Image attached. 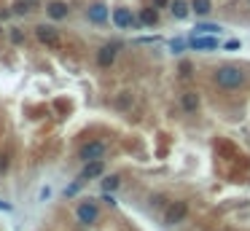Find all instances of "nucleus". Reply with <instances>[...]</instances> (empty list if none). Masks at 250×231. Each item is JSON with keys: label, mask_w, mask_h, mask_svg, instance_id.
Listing matches in <instances>:
<instances>
[{"label": "nucleus", "mask_w": 250, "mask_h": 231, "mask_svg": "<svg viewBox=\"0 0 250 231\" xmlns=\"http://www.w3.org/2000/svg\"><path fill=\"white\" fill-rule=\"evenodd\" d=\"M0 33H3V27H0Z\"/></svg>", "instance_id": "nucleus-24"}, {"label": "nucleus", "mask_w": 250, "mask_h": 231, "mask_svg": "<svg viewBox=\"0 0 250 231\" xmlns=\"http://www.w3.org/2000/svg\"><path fill=\"white\" fill-rule=\"evenodd\" d=\"M83 183H86V180H83V178H78L76 183H73V185H70L67 191H65V197H76L78 191H81V185H83Z\"/></svg>", "instance_id": "nucleus-18"}, {"label": "nucleus", "mask_w": 250, "mask_h": 231, "mask_svg": "<svg viewBox=\"0 0 250 231\" xmlns=\"http://www.w3.org/2000/svg\"><path fill=\"white\" fill-rule=\"evenodd\" d=\"M188 46H194V49H216L218 46V41L216 38H191V41H188Z\"/></svg>", "instance_id": "nucleus-14"}, {"label": "nucleus", "mask_w": 250, "mask_h": 231, "mask_svg": "<svg viewBox=\"0 0 250 231\" xmlns=\"http://www.w3.org/2000/svg\"><path fill=\"white\" fill-rule=\"evenodd\" d=\"M191 62H181V75H183V78H188V75H191Z\"/></svg>", "instance_id": "nucleus-19"}, {"label": "nucleus", "mask_w": 250, "mask_h": 231, "mask_svg": "<svg viewBox=\"0 0 250 231\" xmlns=\"http://www.w3.org/2000/svg\"><path fill=\"white\" fill-rule=\"evenodd\" d=\"M194 33H221V27L218 24H210V22H202V24H197Z\"/></svg>", "instance_id": "nucleus-17"}, {"label": "nucleus", "mask_w": 250, "mask_h": 231, "mask_svg": "<svg viewBox=\"0 0 250 231\" xmlns=\"http://www.w3.org/2000/svg\"><path fill=\"white\" fill-rule=\"evenodd\" d=\"M8 169V156H0V172H6Z\"/></svg>", "instance_id": "nucleus-21"}, {"label": "nucleus", "mask_w": 250, "mask_h": 231, "mask_svg": "<svg viewBox=\"0 0 250 231\" xmlns=\"http://www.w3.org/2000/svg\"><path fill=\"white\" fill-rule=\"evenodd\" d=\"M169 0H153V8H167Z\"/></svg>", "instance_id": "nucleus-20"}, {"label": "nucleus", "mask_w": 250, "mask_h": 231, "mask_svg": "<svg viewBox=\"0 0 250 231\" xmlns=\"http://www.w3.org/2000/svg\"><path fill=\"white\" fill-rule=\"evenodd\" d=\"M140 24H146V27L159 24V8H143L140 11Z\"/></svg>", "instance_id": "nucleus-12"}, {"label": "nucleus", "mask_w": 250, "mask_h": 231, "mask_svg": "<svg viewBox=\"0 0 250 231\" xmlns=\"http://www.w3.org/2000/svg\"><path fill=\"white\" fill-rule=\"evenodd\" d=\"M245 81H248V75H245V70L239 67V65H221V67L216 70V83L221 89H226V92L239 89Z\"/></svg>", "instance_id": "nucleus-1"}, {"label": "nucleus", "mask_w": 250, "mask_h": 231, "mask_svg": "<svg viewBox=\"0 0 250 231\" xmlns=\"http://www.w3.org/2000/svg\"><path fill=\"white\" fill-rule=\"evenodd\" d=\"M102 172H105V164H102V159H94V162H86V167H83L81 178H83V180H92V178H100Z\"/></svg>", "instance_id": "nucleus-8"}, {"label": "nucleus", "mask_w": 250, "mask_h": 231, "mask_svg": "<svg viewBox=\"0 0 250 231\" xmlns=\"http://www.w3.org/2000/svg\"><path fill=\"white\" fill-rule=\"evenodd\" d=\"M118 183H121V180H118L116 175H108V178L102 180V188H105V191H116V188H118Z\"/></svg>", "instance_id": "nucleus-16"}, {"label": "nucleus", "mask_w": 250, "mask_h": 231, "mask_svg": "<svg viewBox=\"0 0 250 231\" xmlns=\"http://www.w3.org/2000/svg\"><path fill=\"white\" fill-rule=\"evenodd\" d=\"M35 35H38V41H41L43 46H49V49L62 46V35H59V30L51 27V24H38V27H35Z\"/></svg>", "instance_id": "nucleus-2"}, {"label": "nucleus", "mask_w": 250, "mask_h": 231, "mask_svg": "<svg viewBox=\"0 0 250 231\" xmlns=\"http://www.w3.org/2000/svg\"><path fill=\"white\" fill-rule=\"evenodd\" d=\"M118 49H121L118 43H105V46L97 51V65H100V67H111V65L116 62Z\"/></svg>", "instance_id": "nucleus-6"}, {"label": "nucleus", "mask_w": 250, "mask_h": 231, "mask_svg": "<svg viewBox=\"0 0 250 231\" xmlns=\"http://www.w3.org/2000/svg\"><path fill=\"white\" fill-rule=\"evenodd\" d=\"M191 8L199 14V16H204V14L213 11V3H210V0H191Z\"/></svg>", "instance_id": "nucleus-15"}, {"label": "nucleus", "mask_w": 250, "mask_h": 231, "mask_svg": "<svg viewBox=\"0 0 250 231\" xmlns=\"http://www.w3.org/2000/svg\"><path fill=\"white\" fill-rule=\"evenodd\" d=\"M67 11H70L67 3H62V0H51V3L46 6V14L51 19H65V16H67Z\"/></svg>", "instance_id": "nucleus-9"}, {"label": "nucleus", "mask_w": 250, "mask_h": 231, "mask_svg": "<svg viewBox=\"0 0 250 231\" xmlns=\"http://www.w3.org/2000/svg\"><path fill=\"white\" fill-rule=\"evenodd\" d=\"M186 215H188V204L186 202L167 204V210H164V226H178Z\"/></svg>", "instance_id": "nucleus-4"}, {"label": "nucleus", "mask_w": 250, "mask_h": 231, "mask_svg": "<svg viewBox=\"0 0 250 231\" xmlns=\"http://www.w3.org/2000/svg\"><path fill=\"white\" fill-rule=\"evenodd\" d=\"M86 16H89V22H94V24H102L105 19H108V8H105L102 3H94V6H89Z\"/></svg>", "instance_id": "nucleus-10"}, {"label": "nucleus", "mask_w": 250, "mask_h": 231, "mask_svg": "<svg viewBox=\"0 0 250 231\" xmlns=\"http://www.w3.org/2000/svg\"><path fill=\"white\" fill-rule=\"evenodd\" d=\"M105 150H108V145L102 143V140H92V143L81 145V150H78V159L81 162H94V159H102Z\"/></svg>", "instance_id": "nucleus-3"}, {"label": "nucleus", "mask_w": 250, "mask_h": 231, "mask_svg": "<svg viewBox=\"0 0 250 231\" xmlns=\"http://www.w3.org/2000/svg\"><path fill=\"white\" fill-rule=\"evenodd\" d=\"M169 8H172V16L175 19H186L188 16V8H191V6H188L186 0H169Z\"/></svg>", "instance_id": "nucleus-13"}, {"label": "nucleus", "mask_w": 250, "mask_h": 231, "mask_svg": "<svg viewBox=\"0 0 250 231\" xmlns=\"http://www.w3.org/2000/svg\"><path fill=\"white\" fill-rule=\"evenodd\" d=\"M181 108L186 110V113H197L199 110V94L197 92H186L181 97Z\"/></svg>", "instance_id": "nucleus-11"}, {"label": "nucleus", "mask_w": 250, "mask_h": 231, "mask_svg": "<svg viewBox=\"0 0 250 231\" xmlns=\"http://www.w3.org/2000/svg\"><path fill=\"white\" fill-rule=\"evenodd\" d=\"M0 207H3V210H11V204H6V202H0Z\"/></svg>", "instance_id": "nucleus-23"}, {"label": "nucleus", "mask_w": 250, "mask_h": 231, "mask_svg": "<svg viewBox=\"0 0 250 231\" xmlns=\"http://www.w3.org/2000/svg\"><path fill=\"white\" fill-rule=\"evenodd\" d=\"M183 46H186V43H183V41H172V51H181Z\"/></svg>", "instance_id": "nucleus-22"}, {"label": "nucleus", "mask_w": 250, "mask_h": 231, "mask_svg": "<svg viewBox=\"0 0 250 231\" xmlns=\"http://www.w3.org/2000/svg\"><path fill=\"white\" fill-rule=\"evenodd\" d=\"M76 215H78V223H83V226H92L94 220L100 218V210H97V204H94L92 199H86V202H81V204H78Z\"/></svg>", "instance_id": "nucleus-5"}, {"label": "nucleus", "mask_w": 250, "mask_h": 231, "mask_svg": "<svg viewBox=\"0 0 250 231\" xmlns=\"http://www.w3.org/2000/svg\"><path fill=\"white\" fill-rule=\"evenodd\" d=\"M113 22H116V27H121V30H127V27H137V19L129 14V8H116L113 11Z\"/></svg>", "instance_id": "nucleus-7"}]
</instances>
